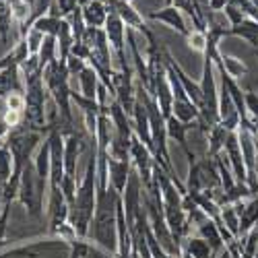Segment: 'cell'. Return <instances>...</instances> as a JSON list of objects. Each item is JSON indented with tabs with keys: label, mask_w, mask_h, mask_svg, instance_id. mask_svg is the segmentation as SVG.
Segmentation results:
<instances>
[{
	"label": "cell",
	"mask_w": 258,
	"mask_h": 258,
	"mask_svg": "<svg viewBox=\"0 0 258 258\" xmlns=\"http://www.w3.org/2000/svg\"><path fill=\"white\" fill-rule=\"evenodd\" d=\"M95 205H97V143L91 149L87 169H85V176L77 188V197L71 205V215H69V223L75 227L77 235L83 240H87L89 235Z\"/></svg>",
	"instance_id": "1"
},
{
	"label": "cell",
	"mask_w": 258,
	"mask_h": 258,
	"mask_svg": "<svg viewBox=\"0 0 258 258\" xmlns=\"http://www.w3.org/2000/svg\"><path fill=\"white\" fill-rule=\"evenodd\" d=\"M0 176L7 182L13 176V155H11V149L7 147V143H0Z\"/></svg>",
	"instance_id": "19"
},
{
	"label": "cell",
	"mask_w": 258,
	"mask_h": 258,
	"mask_svg": "<svg viewBox=\"0 0 258 258\" xmlns=\"http://www.w3.org/2000/svg\"><path fill=\"white\" fill-rule=\"evenodd\" d=\"M133 171V159H114L107 153V174H110V186L122 197V192L126 190L128 178Z\"/></svg>",
	"instance_id": "5"
},
{
	"label": "cell",
	"mask_w": 258,
	"mask_h": 258,
	"mask_svg": "<svg viewBox=\"0 0 258 258\" xmlns=\"http://www.w3.org/2000/svg\"><path fill=\"white\" fill-rule=\"evenodd\" d=\"M182 250L188 252L192 258H217V252L211 248L209 242H205L199 235H188V238L182 242Z\"/></svg>",
	"instance_id": "10"
},
{
	"label": "cell",
	"mask_w": 258,
	"mask_h": 258,
	"mask_svg": "<svg viewBox=\"0 0 258 258\" xmlns=\"http://www.w3.org/2000/svg\"><path fill=\"white\" fill-rule=\"evenodd\" d=\"M186 41H188V46H190L192 50L205 54V52H207V46H209V35H207L205 29H192V31H188Z\"/></svg>",
	"instance_id": "18"
},
{
	"label": "cell",
	"mask_w": 258,
	"mask_h": 258,
	"mask_svg": "<svg viewBox=\"0 0 258 258\" xmlns=\"http://www.w3.org/2000/svg\"><path fill=\"white\" fill-rule=\"evenodd\" d=\"M171 116L178 118L184 124H192V122L199 120V107L190 99H174V105H171Z\"/></svg>",
	"instance_id": "11"
},
{
	"label": "cell",
	"mask_w": 258,
	"mask_h": 258,
	"mask_svg": "<svg viewBox=\"0 0 258 258\" xmlns=\"http://www.w3.org/2000/svg\"><path fill=\"white\" fill-rule=\"evenodd\" d=\"M227 33L240 35V37H244L246 41H250L252 46H258V23H256V21H242L240 25L231 27Z\"/></svg>",
	"instance_id": "16"
},
{
	"label": "cell",
	"mask_w": 258,
	"mask_h": 258,
	"mask_svg": "<svg viewBox=\"0 0 258 258\" xmlns=\"http://www.w3.org/2000/svg\"><path fill=\"white\" fill-rule=\"evenodd\" d=\"M149 19L151 21H161V23H165V25H169L171 29H176L178 33H182L184 37L188 35V27H186V23H184V17H182V13H180V9H176V7H165V9H161V11H155V13H151L149 15Z\"/></svg>",
	"instance_id": "7"
},
{
	"label": "cell",
	"mask_w": 258,
	"mask_h": 258,
	"mask_svg": "<svg viewBox=\"0 0 258 258\" xmlns=\"http://www.w3.org/2000/svg\"><path fill=\"white\" fill-rule=\"evenodd\" d=\"M219 217H221L219 227H225L233 238H240V215L235 211V207L233 205H221Z\"/></svg>",
	"instance_id": "14"
},
{
	"label": "cell",
	"mask_w": 258,
	"mask_h": 258,
	"mask_svg": "<svg viewBox=\"0 0 258 258\" xmlns=\"http://www.w3.org/2000/svg\"><path fill=\"white\" fill-rule=\"evenodd\" d=\"M87 3H93V0H79V7H85Z\"/></svg>",
	"instance_id": "23"
},
{
	"label": "cell",
	"mask_w": 258,
	"mask_h": 258,
	"mask_svg": "<svg viewBox=\"0 0 258 258\" xmlns=\"http://www.w3.org/2000/svg\"><path fill=\"white\" fill-rule=\"evenodd\" d=\"M105 35H107V41L110 46L114 48L118 60H120V67H122V73H131V64L126 60V52H124V44H126V25L122 23V19L116 15V13H110L107 15V21H105V27H103Z\"/></svg>",
	"instance_id": "4"
},
{
	"label": "cell",
	"mask_w": 258,
	"mask_h": 258,
	"mask_svg": "<svg viewBox=\"0 0 258 258\" xmlns=\"http://www.w3.org/2000/svg\"><path fill=\"white\" fill-rule=\"evenodd\" d=\"M85 67H87V62L85 60H81V58H77V56H69V60H67V69H69V75L71 77H79L83 71H85Z\"/></svg>",
	"instance_id": "20"
},
{
	"label": "cell",
	"mask_w": 258,
	"mask_h": 258,
	"mask_svg": "<svg viewBox=\"0 0 258 258\" xmlns=\"http://www.w3.org/2000/svg\"><path fill=\"white\" fill-rule=\"evenodd\" d=\"M217 258H235L233 254H231V250L225 246V248H221L219 252H217Z\"/></svg>",
	"instance_id": "22"
},
{
	"label": "cell",
	"mask_w": 258,
	"mask_h": 258,
	"mask_svg": "<svg viewBox=\"0 0 258 258\" xmlns=\"http://www.w3.org/2000/svg\"><path fill=\"white\" fill-rule=\"evenodd\" d=\"M13 9L7 0H0V41L9 44L11 39V27H13Z\"/></svg>",
	"instance_id": "15"
},
{
	"label": "cell",
	"mask_w": 258,
	"mask_h": 258,
	"mask_svg": "<svg viewBox=\"0 0 258 258\" xmlns=\"http://www.w3.org/2000/svg\"><path fill=\"white\" fill-rule=\"evenodd\" d=\"M48 188V182L41 180L35 171L33 159L25 163L21 171V182H19V203L27 209V215L31 219L41 221L44 219V192Z\"/></svg>",
	"instance_id": "2"
},
{
	"label": "cell",
	"mask_w": 258,
	"mask_h": 258,
	"mask_svg": "<svg viewBox=\"0 0 258 258\" xmlns=\"http://www.w3.org/2000/svg\"><path fill=\"white\" fill-rule=\"evenodd\" d=\"M197 235H199V238H203L205 242H209L215 252H219L221 248H225V240H223V235H221V231H219V225L215 223L211 217L203 219V221L197 225Z\"/></svg>",
	"instance_id": "9"
},
{
	"label": "cell",
	"mask_w": 258,
	"mask_h": 258,
	"mask_svg": "<svg viewBox=\"0 0 258 258\" xmlns=\"http://www.w3.org/2000/svg\"><path fill=\"white\" fill-rule=\"evenodd\" d=\"M60 25H62V19L52 17V15H44V17H39L31 27L37 29V31H41L44 35H54L56 37L58 31H60Z\"/></svg>",
	"instance_id": "17"
},
{
	"label": "cell",
	"mask_w": 258,
	"mask_h": 258,
	"mask_svg": "<svg viewBox=\"0 0 258 258\" xmlns=\"http://www.w3.org/2000/svg\"><path fill=\"white\" fill-rule=\"evenodd\" d=\"M246 112L258 120V95L256 93H246Z\"/></svg>",
	"instance_id": "21"
},
{
	"label": "cell",
	"mask_w": 258,
	"mask_h": 258,
	"mask_svg": "<svg viewBox=\"0 0 258 258\" xmlns=\"http://www.w3.org/2000/svg\"><path fill=\"white\" fill-rule=\"evenodd\" d=\"M254 258H258V246H256V254H254Z\"/></svg>",
	"instance_id": "24"
},
{
	"label": "cell",
	"mask_w": 258,
	"mask_h": 258,
	"mask_svg": "<svg viewBox=\"0 0 258 258\" xmlns=\"http://www.w3.org/2000/svg\"><path fill=\"white\" fill-rule=\"evenodd\" d=\"M33 165H35V171L41 180H50V165H52V159H50V141L46 137V141L41 143V147L37 149L35 153V159H33Z\"/></svg>",
	"instance_id": "13"
},
{
	"label": "cell",
	"mask_w": 258,
	"mask_h": 258,
	"mask_svg": "<svg viewBox=\"0 0 258 258\" xmlns=\"http://www.w3.org/2000/svg\"><path fill=\"white\" fill-rule=\"evenodd\" d=\"M81 9H83V19H85V23H87V27H95V29L105 27L110 11H107V5L103 0H93V3H87Z\"/></svg>",
	"instance_id": "8"
},
{
	"label": "cell",
	"mask_w": 258,
	"mask_h": 258,
	"mask_svg": "<svg viewBox=\"0 0 258 258\" xmlns=\"http://www.w3.org/2000/svg\"><path fill=\"white\" fill-rule=\"evenodd\" d=\"M97 85H99V77L95 73L93 67H85V71L79 75V87H81V95L87 97V99H93L95 101V95H97Z\"/></svg>",
	"instance_id": "12"
},
{
	"label": "cell",
	"mask_w": 258,
	"mask_h": 258,
	"mask_svg": "<svg viewBox=\"0 0 258 258\" xmlns=\"http://www.w3.org/2000/svg\"><path fill=\"white\" fill-rule=\"evenodd\" d=\"M73 244L60 235H46L29 244L0 250V258H69Z\"/></svg>",
	"instance_id": "3"
},
{
	"label": "cell",
	"mask_w": 258,
	"mask_h": 258,
	"mask_svg": "<svg viewBox=\"0 0 258 258\" xmlns=\"http://www.w3.org/2000/svg\"><path fill=\"white\" fill-rule=\"evenodd\" d=\"M13 93H25V83L19 64L0 71V99H7Z\"/></svg>",
	"instance_id": "6"
}]
</instances>
